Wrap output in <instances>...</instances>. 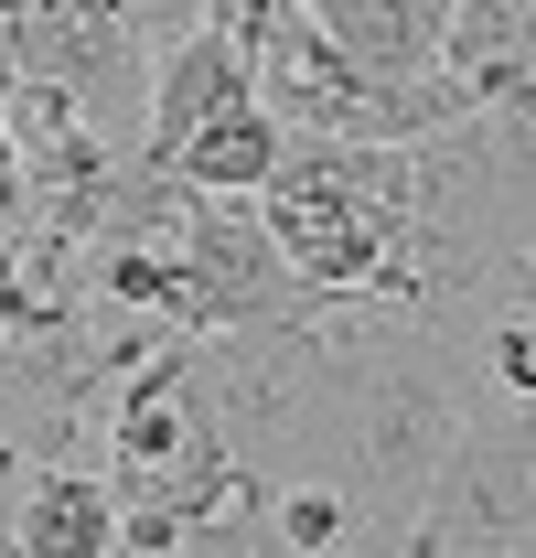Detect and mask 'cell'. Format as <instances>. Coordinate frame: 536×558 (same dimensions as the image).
Instances as JSON below:
<instances>
[{"label": "cell", "mask_w": 536, "mask_h": 558, "mask_svg": "<svg viewBox=\"0 0 536 558\" xmlns=\"http://www.w3.org/2000/svg\"><path fill=\"white\" fill-rule=\"evenodd\" d=\"M472 409H483V387H472L462 344L440 323H407V333H387V344H365L343 365V387H333V409H322V429H312V462L301 473H333L407 548V515H418L429 473L451 462V440H462Z\"/></svg>", "instance_id": "cell-1"}, {"label": "cell", "mask_w": 536, "mask_h": 558, "mask_svg": "<svg viewBox=\"0 0 536 558\" xmlns=\"http://www.w3.org/2000/svg\"><path fill=\"white\" fill-rule=\"evenodd\" d=\"M268 236L301 279V301L387 290L407 301V205H418V140H290L268 172Z\"/></svg>", "instance_id": "cell-2"}, {"label": "cell", "mask_w": 536, "mask_h": 558, "mask_svg": "<svg viewBox=\"0 0 536 558\" xmlns=\"http://www.w3.org/2000/svg\"><path fill=\"white\" fill-rule=\"evenodd\" d=\"M418 558H536V398H483L407 515Z\"/></svg>", "instance_id": "cell-3"}, {"label": "cell", "mask_w": 536, "mask_h": 558, "mask_svg": "<svg viewBox=\"0 0 536 558\" xmlns=\"http://www.w3.org/2000/svg\"><path fill=\"white\" fill-rule=\"evenodd\" d=\"M258 97V54H247V33H226V22H194V33H172L161 54H150V108H139V150L150 161H172L204 119H226V108H247Z\"/></svg>", "instance_id": "cell-4"}, {"label": "cell", "mask_w": 536, "mask_h": 558, "mask_svg": "<svg viewBox=\"0 0 536 558\" xmlns=\"http://www.w3.org/2000/svg\"><path fill=\"white\" fill-rule=\"evenodd\" d=\"M119 526H130V494L108 484V462H75V451H54L11 505L22 558H119Z\"/></svg>", "instance_id": "cell-5"}, {"label": "cell", "mask_w": 536, "mask_h": 558, "mask_svg": "<svg viewBox=\"0 0 536 558\" xmlns=\"http://www.w3.org/2000/svg\"><path fill=\"white\" fill-rule=\"evenodd\" d=\"M290 140H301V130H290V119L268 108V86H258L247 108L204 119V130L172 150V172H183V183H204V194H268V172L290 161Z\"/></svg>", "instance_id": "cell-6"}, {"label": "cell", "mask_w": 536, "mask_h": 558, "mask_svg": "<svg viewBox=\"0 0 536 558\" xmlns=\"http://www.w3.org/2000/svg\"><path fill=\"white\" fill-rule=\"evenodd\" d=\"M312 11H322V33L343 54L376 75H429L440 33H451V0H312Z\"/></svg>", "instance_id": "cell-7"}, {"label": "cell", "mask_w": 536, "mask_h": 558, "mask_svg": "<svg viewBox=\"0 0 536 558\" xmlns=\"http://www.w3.org/2000/svg\"><path fill=\"white\" fill-rule=\"evenodd\" d=\"M150 22H161V44H172V33H194V22H215V0H150Z\"/></svg>", "instance_id": "cell-8"}, {"label": "cell", "mask_w": 536, "mask_h": 558, "mask_svg": "<svg viewBox=\"0 0 536 558\" xmlns=\"http://www.w3.org/2000/svg\"><path fill=\"white\" fill-rule=\"evenodd\" d=\"M494 279H515V290H536V247H515V258H504Z\"/></svg>", "instance_id": "cell-9"}]
</instances>
